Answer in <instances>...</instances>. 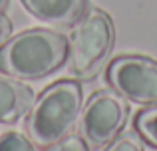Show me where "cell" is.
<instances>
[{
  "label": "cell",
  "mask_w": 157,
  "mask_h": 151,
  "mask_svg": "<svg viewBox=\"0 0 157 151\" xmlns=\"http://www.w3.org/2000/svg\"><path fill=\"white\" fill-rule=\"evenodd\" d=\"M44 151H90L88 143L82 135H76V133H68L66 137L58 139L56 143L44 147Z\"/></svg>",
  "instance_id": "30bf717a"
},
{
  "label": "cell",
  "mask_w": 157,
  "mask_h": 151,
  "mask_svg": "<svg viewBox=\"0 0 157 151\" xmlns=\"http://www.w3.org/2000/svg\"><path fill=\"white\" fill-rule=\"evenodd\" d=\"M105 80L127 101L157 105V62L147 56H119L107 66Z\"/></svg>",
  "instance_id": "5b68a950"
},
{
  "label": "cell",
  "mask_w": 157,
  "mask_h": 151,
  "mask_svg": "<svg viewBox=\"0 0 157 151\" xmlns=\"http://www.w3.org/2000/svg\"><path fill=\"white\" fill-rule=\"evenodd\" d=\"M84 92L74 80H60L48 85L26 113V135L36 147H48L66 137L80 117Z\"/></svg>",
  "instance_id": "7a4b0ae2"
},
{
  "label": "cell",
  "mask_w": 157,
  "mask_h": 151,
  "mask_svg": "<svg viewBox=\"0 0 157 151\" xmlns=\"http://www.w3.org/2000/svg\"><path fill=\"white\" fill-rule=\"evenodd\" d=\"M34 104V92L12 76L0 74V125L16 123Z\"/></svg>",
  "instance_id": "52a82bcc"
},
{
  "label": "cell",
  "mask_w": 157,
  "mask_h": 151,
  "mask_svg": "<svg viewBox=\"0 0 157 151\" xmlns=\"http://www.w3.org/2000/svg\"><path fill=\"white\" fill-rule=\"evenodd\" d=\"M8 6H10V0H0V10H2V12L6 10Z\"/></svg>",
  "instance_id": "4fadbf2b"
},
{
  "label": "cell",
  "mask_w": 157,
  "mask_h": 151,
  "mask_svg": "<svg viewBox=\"0 0 157 151\" xmlns=\"http://www.w3.org/2000/svg\"><path fill=\"white\" fill-rule=\"evenodd\" d=\"M115 42L113 20L100 8H88L74 24L68 50V70L76 77L88 80L105 64Z\"/></svg>",
  "instance_id": "3957f363"
},
{
  "label": "cell",
  "mask_w": 157,
  "mask_h": 151,
  "mask_svg": "<svg viewBox=\"0 0 157 151\" xmlns=\"http://www.w3.org/2000/svg\"><path fill=\"white\" fill-rule=\"evenodd\" d=\"M68 50V38L54 30H24L0 46V72L16 80H42L64 66Z\"/></svg>",
  "instance_id": "6da1fadb"
},
{
  "label": "cell",
  "mask_w": 157,
  "mask_h": 151,
  "mask_svg": "<svg viewBox=\"0 0 157 151\" xmlns=\"http://www.w3.org/2000/svg\"><path fill=\"white\" fill-rule=\"evenodd\" d=\"M105 151H143V143L139 141V137L135 133L127 131L117 135L109 145H107Z\"/></svg>",
  "instance_id": "8fae6325"
},
{
  "label": "cell",
  "mask_w": 157,
  "mask_h": 151,
  "mask_svg": "<svg viewBox=\"0 0 157 151\" xmlns=\"http://www.w3.org/2000/svg\"><path fill=\"white\" fill-rule=\"evenodd\" d=\"M135 129L145 141L157 147V105H151L135 115Z\"/></svg>",
  "instance_id": "ba28073f"
},
{
  "label": "cell",
  "mask_w": 157,
  "mask_h": 151,
  "mask_svg": "<svg viewBox=\"0 0 157 151\" xmlns=\"http://www.w3.org/2000/svg\"><path fill=\"white\" fill-rule=\"evenodd\" d=\"M0 151H36V145L20 131H4L0 133Z\"/></svg>",
  "instance_id": "9c48e42d"
},
{
  "label": "cell",
  "mask_w": 157,
  "mask_h": 151,
  "mask_svg": "<svg viewBox=\"0 0 157 151\" xmlns=\"http://www.w3.org/2000/svg\"><path fill=\"white\" fill-rule=\"evenodd\" d=\"M12 36V22L2 10H0V46Z\"/></svg>",
  "instance_id": "7c38bea8"
},
{
  "label": "cell",
  "mask_w": 157,
  "mask_h": 151,
  "mask_svg": "<svg viewBox=\"0 0 157 151\" xmlns=\"http://www.w3.org/2000/svg\"><path fill=\"white\" fill-rule=\"evenodd\" d=\"M24 8L52 26H74L88 10V0H22Z\"/></svg>",
  "instance_id": "8992f818"
},
{
  "label": "cell",
  "mask_w": 157,
  "mask_h": 151,
  "mask_svg": "<svg viewBox=\"0 0 157 151\" xmlns=\"http://www.w3.org/2000/svg\"><path fill=\"white\" fill-rule=\"evenodd\" d=\"M129 115L127 100L111 89H100L88 100L82 111V137L94 147L111 143L123 129Z\"/></svg>",
  "instance_id": "277c9868"
}]
</instances>
